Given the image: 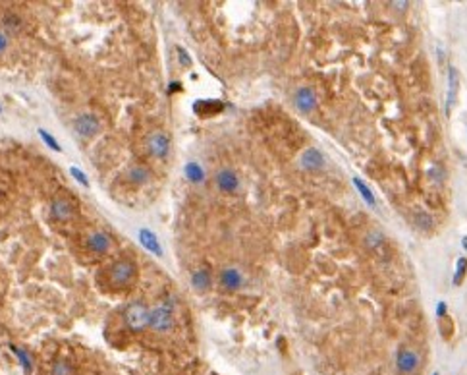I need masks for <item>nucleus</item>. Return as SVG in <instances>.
Listing matches in <instances>:
<instances>
[{"label": "nucleus", "mask_w": 467, "mask_h": 375, "mask_svg": "<svg viewBox=\"0 0 467 375\" xmlns=\"http://www.w3.org/2000/svg\"><path fill=\"white\" fill-rule=\"evenodd\" d=\"M0 111H2V109H0Z\"/></svg>", "instance_id": "2f4dec72"}, {"label": "nucleus", "mask_w": 467, "mask_h": 375, "mask_svg": "<svg viewBox=\"0 0 467 375\" xmlns=\"http://www.w3.org/2000/svg\"><path fill=\"white\" fill-rule=\"evenodd\" d=\"M220 282H222V287L228 288V290H238V288L244 284V277H241V273H239L238 269L226 267V269H222V273H220Z\"/></svg>", "instance_id": "f8f14e48"}, {"label": "nucleus", "mask_w": 467, "mask_h": 375, "mask_svg": "<svg viewBox=\"0 0 467 375\" xmlns=\"http://www.w3.org/2000/svg\"><path fill=\"white\" fill-rule=\"evenodd\" d=\"M73 211H76V209H73L70 200H66V198H56V200H52L50 213H52V217L58 219V221H68V219H71V217H73Z\"/></svg>", "instance_id": "9d476101"}, {"label": "nucleus", "mask_w": 467, "mask_h": 375, "mask_svg": "<svg viewBox=\"0 0 467 375\" xmlns=\"http://www.w3.org/2000/svg\"><path fill=\"white\" fill-rule=\"evenodd\" d=\"M185 176H188V180H191L193 184H201L205 180V170H203V167H201L199 163L191 160V163L185 165Z\"/></svg>", "instance_id": "dca6fc26"}, {"label": "nucleus", "mask_w": 467, "mask_h": 375, "mask_svg": "<svg viewBox=\"0 0 467 375\" xmlns=\"http://www.w3.org/2000/svg\"><path fill=\"white\" fill-rule=\"evenodd\" d=\"M124 319H126V325L132 331H145L149 327V310L141 302L129 303L126 313H124Z\"/></svg>", "instance_id": "7ed1b4c3"}, {"label": "nucleus", "mask_w": 467, "mask_h": 375, "mask_svg": "<svg viewBox=\"0 0 467 375\" xmlns=\"http://www.w3.org/2000/svg\"><path fill=\"white\" fill-rule=\"evenodd\" d=\"M137 277V265L132 259H120L116 263H112L110 271H108V280L112 287L126 288L132 287V282Z\"/></svg>", "instance_id": "f257e3e1"}, {"label": "nucleus", "mask_w": 467, "mask_h": 375, "mask_svg": "<svg viewBox=\"0 0 467 375\" xmlns=\"http://www.w3.org/2000/svg\"><path fill=\"white\" fill-rule=\"evenodd\" d=\"M295 106L301 112H311L317 106V97L311 87H300L295 93Z\"/></svg>", "instance_id": "1a4fd4ad"}, {"label": "nucleus", "mask_w": 467, "mask_h": 375, "mask_svg": "<svg viewBox=\"0 0 467 375\" xmlns=\"http://www.w3.org/2000/svg\"><path fill=\"white\" fill-rule=\"evenodd\" d=\"M178 58H180V62H182L183 66H191V58L190 55H188V50L182 47H178Z\"/></svg>", "instance_id": "bb28decb"}, {"label": "nucleus", "mask_w": 467, "mask_h": 375, "mask_svg": "<svg viewBox=\"0 0 467 375\" xmlns=\"http://www.w3.org/2000/svg\"><path fill=\"white\" fill-rule=\"evenodd\" d=\"M4 25H6V29H10V31L16 33L17 29L22 27V20H20L17 16H10V14H8V16L4 17Z\"/></svg>", "instance_id": "393cba45"}, {"label": "nucleus", "mask_w": 467, "mask_h": 375, "mask_svg": "<svg viewBox=\"0 0 467 375\" xmlns=\"http://www.w3.org/2000/svg\"><path fill=\"white\" fill-rule=\"evenodd\" d=\"M456 93H458V72L454 66H450V70H448V97H446V114L448 116H450L452 103L456 101Z\"/></svg>", "instance_id": "2eb2a0df"}, {"label": "nucleus", "mask_w": 467, "mask_h": 375, "mask_svg": "<svg viewBox=\"0 0 467 375\" xmlns=\"http://www.w3.org/2000/svg\"><path fill=\"white\" fill-rule=\"evenodd\" d=\"M463 247H465V249H467V236H465V238H463Z\"/></svg>", "instance_id": "c756f323"}, {"label": "nucleus", "mask_w": 467, "mask_h": 375, "mask_svg": "<svg viewBox=\"0 0 467 375\" xmlns=\"http://www.w3.org/2000/svg\"><path fill=\"white\" fill-rule=\"evenodd\" d=\"M139 242L143 244V247H145V249L153 252L155 256H162V247H160L159 238H157V234H155V232L147 230V228L139 230Z\"/></svg>", "instance_id": "ddd939ff"}, {"label": "nucleus", "mask_w": 467, "mask_h": 375, "mask_svg": "<svg viewBox=\"0 0 467 375\" xmlns=\"http://www.w3.org/2000/svg\"><path fill=\"white\" fill-rule=\"evenodd\" d=\"M8 48V35L0 31V52H4Z\"/></svg>", "instance_id": "cd10ccee"}, {"label": "nucleus", "mask_w": 467, "mask_h": 375, "mask_svg": "<svg viewBox=\"0 0 467 375\" xmlns=\"http://www.w3.org/2000/svg\"><path fill=\"white\" fill-rule=\"evenodd\" d=\"M10 350L12 352H16V356L20 358V364H22V367H24V371L25 373H31V369H33V362H31V356L27 354L25 350H22V348H17V346H10Z\"/></svg>", "instance_id": "6ab92c4d"}, {"label": "nucleus", "mask_w": 467, "mask_h": 375, "mask_svg": "<svg viewBox=\"0 0 467 375\" xmlns=\"http://www.w3.org/2000/svg\"><path fill=\"white\" fill-rule=\"evenodd\" d=\"M353 184H356V188L359 190V193L363 195V200L369 203V205H375V195H372V192L367 188V184L365 182H361L359 178H353Z\"/></svg>", "instance_id": "4be33fe9"}, {"label": "nucleus", "mask_w": 467, "mask_h": 375, "mask_svg": "<svg viewBox=\"0 0 467 375\" xmlns=\"http://www.w3.org/2000/svg\"><path fill=\"white\" fill-rule=\"evenodd\" d=\"M149 327L155 329L157 333H166L174 327V311L172 302L159 303L153 310H149Z\"/></svg>", "instance_id": "f03ea898"}, {"label": "nucleus", "mask_w": 467, "mask_h": 375, "mask_svg": "<svg viewBox=\"0 0 467 375\" xmlns=\"http://www.w3.org/2000/svg\"><path fill=\"white\" fill-rule=\"evenodd\" d=\"M147 149L157 159H166L170 153V137L162 132H153L147 136Z\"/></svg>", "instance_id": "20e7f679"}, {"label": "nucleus", "mask_w": 467, "mask_h": 375, "mask_svg": "<svg viewBox=\"0 0 467 375\" xmlns=\"http://www.w3.org/2000/svg\"><path fill=\"white\" fill-rule=\"evenodd\" d=\"M127 176H129V180L132 182H135V184H145V182H149V178H151V172L147 170L145 167H134V168H129V172H127Z\"/></svg>", "instance_id": "a211bd4d"}, {"label": "nucleus", "mask_w": 467, "mask_h": 375, "mask_svg": "<svg viewBox=\"0 0 467 375\" xmlns=\"http://www.w3.org/2000/svg\"><path fill=\"white\" fill-rule=\"evenodd\" d=\"M73 128L80 134L81 137H93L101 130V124H99V118L95 114H89V112H83L80 116H76L73 120Z\"/></svg>", "instance_id": "423d86ee"}, {"label": "nucleus", "mask_w": 467, "mask_h": 375, "mask_svg": "<svg viewBox=\"0 0 467 375\" xmlns=\"http://www.w3.org/2000/svg\"><path fill=\"white\" fill-rule=\"evenodd\" d=\"M415 219H417V224H419L421 228H425V230L433 228V223H435V221H433V217L427 215L425 211H423V213H417V217H415Z\"/></svg>", "instance_id": "b1692460"}, {"label": "nucleus", "mask_w": 467, "mask_h": 375, "mask_svg": "<svg viewBox=\"0 0 467 375\" xmlns=\"http://www.w3.org/2000/svg\"><path fill=\"white\" fill-rule=\"evenodd\" d=\"M191 284H193V288H197V290H207L209 284H211V275H209V271L207 269H197V271L193 273V277H191Z\"/></svg>", "instance_id": "f3484780"}, {"label": "nucleus", "mask_w": 467, "mask_h": 375, "mask_svg": "<svg viewBox=\"0 0 467 375\" xmlns=\"http://www.w3.org/2000/svg\"><path fill=\"white\" fill-rule=\"evenodd\" d=\"M300 165L305 168V170H321V168L325 167V157H323V153L319 151V149L309 147V149H305L303 155H301Z\"/></svg>", "instance_id": "6e6552de"}, {"label": "nucleus", "mask_w": 467, "mask_h": 375, "mask_svg": "<svg viewBox=\"0 0 467 375\" xmlns=\"http://www.w3.org/2000/svg\"><path fill=\"white\" fill-rule=\"evenodd\" d=\"M87 247L93 254H106L110 249V238L104 232H91L87 236Z\"/></svg>", "instance_id": "9b49d317"}, {"label": "nucleus", "mask_w": 467, "mask_h": 375, "mask_svg": "<svg viewBox=\"0 0 467 375\" xmlns=\"http://www.w3.org/2000/svg\"><path fill=\"white\" fill-rule=\"evenodd\" d=\"M465 273H467V259H465V257H459L458 263H456V273H454V279H452L454 287H459V284L463 282V279H465Z\"/></svg>", "instance_id": "aec40b11"}, {"label": "nucleus", "mask_w": 467, "mask_h": 375, "mask_svg": "<svg viewBox=\"0 0 467 375\" xmlns=\"http://www.w3.org/2000/svg\"><path fill=\"white\" fill-rule=\"evenodd\" d=\"M39 136H41V139H43V141H45V144H47L48 147H50V149H52V151H62V147H60V145H58V141H56L54 137H52V136H50V134H48L47 130H43V128H41V130H39Z\"/></svg>", "instance_id": "5701e85b"}, {"label": "nucleus", "mask_w": 467, "mask_h": 375, "mask_svg": "<svg viewBox=\"0 0 467 375\" xmlns=\"http://www.w3.org/2000/svg\"><path fill=\"white\" fill-rule=\"evenodd\" d=\"M70 172H71V176H73V178H76V180H78V182L81 184V186H85V188H87V186H89V180L85 178V174L81 172L80 168L71 167V168H70Z\"/></svg>", "instance_id": "a878e982"}, {"label": "nucleus", "mask_w": 467, "mask_h": 375, "mask_svg": "<svg viewBox=\"0 0 467 375\" xmlns=\"http://www.w3.org/2000/svg\"><path fill=\"white\" fill-rule=\"evenodd\" d=\"M216 186L224 193H234L239 190V176L232 168H222L216 172Z\"/></svg>", "instance_id": "0eeeda50"}, {"label": "nucleus", "mask_w": 467, "mask_h": 375, "mask_svg": "<svg viewBox=\"0 0 467 375\" xmlns=\"http://www.w3.org/2000/svg\"><path fill=\"white\" fill-rule=\"evenodd\" d=\"M436 313H438V317H446V303H444V302H438Z\"/></svg>", "instance_id": "c85d7f7f"}, {"label": "nucleus", "mask_w": 467, "mask_h": 375, "mask_svg": "<svg viewBox=\"0 0 467 375\" xmlns=\"http://www.w3.org/2000/svg\"><path fill=\"white\" fill-rule=\"evenodd\" d=\"M0 195H2V192H0Z\"/></svg>", "instance_id": "7c9ffc66"}, {"label": "nucleus", "mask_w": 467, "mask_h": 375, "mask_svg": "<svg viewBox=\"0 0 467 375\" xmlns=\"http://www.w3.org/2000/svg\"><path fill=\"white\" fill-rule=\"evenodd\" d=\"M50 375H71V366L66 360H56L50 367Z\"/></svg>", "instance_id": "412c9836"}, {"label": "nucleus", "mask_w": 467, "mask_h": 375, "mask_svg": "<svg viewBox=\"0 0 467 375\" xmlns=\"http://www.w3.org/2000/svg\"><path fill=\"white\" fill-rule=\"evenodd\" d=\"M222 109H224V104L220 101H209V99L197 101L193 104V111L197 112L199 116H213V114H218Z\"/></svg>", "instance_id": "4468645a"}, {"label": "nucleus", "mask_w": 467, "mask_h": 375, "mask_svg": "<svg viewBox=\"0 0 467 375\" xmlns=\"http://www.w3.org/2000/svg\"><path fill=\"white\" fill-rule=\"evenodd\" d=\"M396 367L400 373H413L419 367V354L413 348L402 346L396 354Z\"/></svg>", "instance_id": "39448f33"}]
</instances>
